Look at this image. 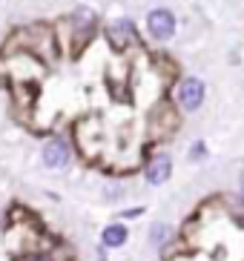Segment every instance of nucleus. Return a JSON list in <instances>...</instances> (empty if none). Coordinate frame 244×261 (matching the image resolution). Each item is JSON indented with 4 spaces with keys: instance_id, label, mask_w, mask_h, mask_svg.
Here are the masks:
<instances>
[{
    "instance_id": "nucleus-1",
    "label": "nucleus",
    "mask_w": 244,
    "mask_h": 261,
    "mask_svg": "<svg viewBox=\"0 0 244 261\" xmlns=\"http://www.w3.org/2000/svg\"><path fill=\"white\" fill-rule=\"evenodd\" d=\"M147 32L155 40H169L176 35V15L169 9H153L147 15Z\"/></svg>"
},
{
    "instance_id": "nucleus-2",
    "label": "nucleus",
    "mask_w": 244,
    "mask_h": 261,
    "mask_svg": "<svg viewBox=\"0 0 244 261\" xmlns=\"http://www.w3.org/2000/svg\"><path fill=\"white\" fill-rule=\"evenodd\" d=\"M178 103L187 112H192V109H199L204 103V84H201L199 77H184L181 81V86H178Z\"/></svg>"
},
{
    "instance_id": "nucleus-3",
    "label": "nucleus",
    "mask_w": 244,
    "mask_h": 261,
    "mask_svg": "<svg viewBox=\"0 0 244 261\" xmlns=\"http://www.w3.org/2000/svg\"><path fill=\"white\" fill-rule=\"evenodd\" d=\"M43 164L52 169H61L69 164V146L63 141H49L43 146Z\"/></svg>"
},
{
    "instance_id": "nucleus-4",
    "label": "nucleus",
    "mask_w": 244,
    "mask_h": 261,
    "mask_svg": "<svg viewBox=\"0 0 244 261\" xmlns=\"http://www.w3.org/2000/svg\"><path fill=\"white\" fill-rule=\"evenodd\" d=\"M169 167H173V161L167 155H155L153 161L147 164V181L150 184H164L169 178Z\"/></svg>"
},
{
    "instance_id": "nucleus-5",
    "label": "nucleus",
    "mask_w": 244,
    "mask_h": 261,
    "mask_svg": "<svg viewBox=\"0 0 244 261\" xmlns=\"http://www.w3.org/2000/svg\"><path fill=\"white\" fill-rule=\"evenodd\" d=\"M109 38H112L115 46H124L127 40H132V23L130 20H115L109 26Z\"/></svg>"
},
{
    "instance_id": "nucleus-6",
    "label": "nucleus",
    "mask_w": 244,
    "mask_h": 261,
    "mask_svg": "<svg viewBox=\"0 0 244 261\" xmlns=\"http://www.w3.org/2000/svg\"><path fill=\"white\" fill-rule=\"evenodd\" d=\"M124 241H127V230L121 224H109L104 230V247H121Z\"/></svg>"
},
{
    "instance_id": "nucleus-7",
    "label": "nucleus",
    "mask_w": 244,
    "mask_h": 261,
    "mask_svg": "<svg viewBox=\"0 0 244 261\" xmlns=\"http://www.w3.org/2000/svg\"><path fill=\"white\" fill-rule=\"evenodd\" d=\"M92 23H95V15H92L89 9H78L75 12V26L78 29H92Z\"/></svg>"
},
{
    "instance_id": "nucleus-8",
    "label": "nucleus",
    "mask_w": 244,
    "mask_h": 261,
    "mask_svg": "<svg viewBox=\"0 0 244 261\" xmlns=\"http://www.w3.org/2000/svg\"><path fill=\"white\" fill-rule=\"evenodd\" d=\"M167 236H169V227H164V224H155L153 230H150V238H153L155 244H164V241H167Z\"/></svg>"
},
{
    "instance_id": "nucleus-9",
    "label": "nucleus",
    "mask_w": 244,
    "mask_h": 261,
    "mask_svg": "<svg viewBox=\"0 0 244 261\" xmlns=\"http://www.w3.org/2000/svg\"><path fill=\"white\" fill-rule=\"evenodd\" d=\"M199 155H204V144H196V149H192V158H199Z\"/></svg>"
},
{
    "instance_id": "nucleus-10",
    "label": "nucleus",
    "mask_w": 244,
    "mask_h": 261,
    "mask_svg": "<svg viewBox=\"0 0 244 261\" xmlns=\"http://www.w3.org/2000/svg\"><path fill=\"white\" fill-rule=\"evenodd\" d=\"M23 261H46V258H23Z\"/></svg>"
},
{
    "instance_id": "nucleus-11",
    "label": "nucleus",
    "mask_w": 244,
    "mask_h": 261,
    "mask_svg": "<svg viewBox=\"0 0 244 261\" xmlns=\"http://www.w3.org/2000/svg\"><path fill=\"white\" fill-rule=\"evenodd\" d=\"M241 192H244V175H241Z\"/></svg>"
}]
</instances>
